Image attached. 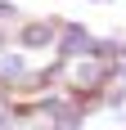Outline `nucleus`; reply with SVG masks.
<instances>
[{"label":"nucleus","instance_id":"1","mask_svg":"<svg viewBox=\"0 0 126 130\" xmlns=\"http://www.w3.org/2000/svg\"><path fill=\"white\" fill-rule=\"evenodd\" d=\"M59 31H63V23H54V18H36V23H23V27H18L14 40H18V50H54Z\"/></svg>","mask_w":126,"mask_h":130}]
</instances>
